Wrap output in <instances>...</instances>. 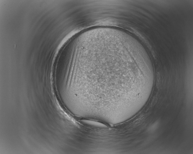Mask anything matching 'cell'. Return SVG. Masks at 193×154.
I'll list each match as a JSON object with an SVG mask.
<instances>
[{"instance_id": "obj_1", "label": "cell", "mask_w": 193, "mask_h": 154, "mask_svg": "<svg viewBox=\"0 0 193 154\" xmlns=\"http://www.w3.org/2000/svg\"><path fill=\"white\" fill-rule=\"evenodd\" d=\"M82 122L84 124L90 126L101 128H106L107 126L105 124L99 122L89 120H83Z\"/></svg>"}]
</instances>
